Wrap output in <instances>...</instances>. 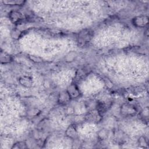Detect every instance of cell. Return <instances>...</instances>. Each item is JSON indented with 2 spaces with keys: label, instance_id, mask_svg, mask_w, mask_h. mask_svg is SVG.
Returning <instances> with one entry per match:
<instances>
[{
  "label": "cell",
  "instance_id": "6da1fadb",
  "mask_svg": "<svg viewBox=\"0 0 149 149\" xmlns=\"http://www.w3.org/2000/svg\"><path fill=\"white\" fill-rule=\"evenodd\" d=\"M94 36V32L88 29H86L80 31L77 36V42L79 46L82 47L87 45Z\"/></svg>",
  "mask_w": 149,
  "mask_h": 149
},
{
  "label": "cell",
  "instance_id": "7a4b0ae2",
  "mask_svg": "<svg viewBox=\"0 0 149 149\" xmlns=\"http://www.w3.org/2000/svg\"><path fill=\"white\" fill-rule=\"evenodd\" d=\"M120 113L125 116H133L137 113L135 107L129 104H124L120 107Z\"/></svg>",
  "mask_w": 149,
  "mask_h": 149
},
{
  "label": "cell",
  "instance_id": "3957f363",
  "mask_svg": "<svg viewBox=\"0 0 149 149\" xmlns=\"http://www.w3.org/2000/svg\"><path fill=\"white\" fill-rule=\"evenodd\" d=\"M132 23L137 27H144L148 23V17L147 16H138L133 19Z\"/></svg>",
  "mask_w": 149,
  "mask_h": 149
},
{
  "label": "cell",
  "instance_id": "277c9868",
  "mask_svg": "<svg viewBox=\"0 0 149 149\" xmlns=\"http://www.w3.org/2000/svg\"><path fill=\"white\" fill-rule=\"evenodd\" d=\"M102 116L100 114V113L95 109L94 110H92L86 115L85 117V119L91 122L97 123L101 120Z\"/></svg>",
  "mask_w": 149,
  "mask_h": 149
},
{
  "label": "cell",
  "instance_id": "5b68a950",
  "mask_svg": "<svg viewBox=\"0 0 149 149\" xmlns=\"http://www.w3.org/2000/svg\"><path fill=\"white\" fill-rule=\"evenodd\" d=\"M9 18L12 23L15 24H20L22 22L24 19L23 15L20 12L16 10H12L9 13Z\"/></svg>",
  "mask_w": 149,
  "mask_h": 149
},
{
  "label": "cell",
  "instance_id": "8992f818",
  "mask_svg": "<svg viewBox=\"0 0 149 149\" xmlns=\"http://www.w3.org/2000/svg\"><path fill=\"white\" fill-rule=\"evenodd\" d=\"M71 99L77 98L80 95V91L76 84H71L66 90Z\"/></svg>",
  "mask_w": 149,
  "mask_h": 149
},
{
  "label": "cell",
  "instance_id": "52a82bcc",
  "mask_svg": "<svg viewBox=\"0 0 149 149\" xmlns=\"http://www.w3.org/2000/svg\"><path fill=\"white\" fill-rule=\"evenodd\" d=\"M70 100H71V98L66 90L61 91L59 94L58 98V101L59 104H65L68 103Z\"/></svg>",
  "mask_w": 149,
  "mask_h": 149
},
{
  "label": "cell",
  "instance_id": "ba28073f",
  "mask_svg": "<svg viewBox=\"0 0 149 149\" xmlns=\"http://www.w3.org/2000/svg\"><path fill=\"white\" fill-rule=\"evenodd\" d=\"M65 134L69 138L74 139L77 136V132L74 125H70L68 127L65 132Z\"/></svg>",
  "mask_w": 149,
  "mask_h": 149
},
{
  "label": "cell",
  "instance_id": "9c48e42d",
  "mask_svg": "<svg viewBox=\"0 0 149 149\" xmlns=\"http://www.w3.org/2000/svg\"><path fill=\"white\" fill-rule=\"evenodd\" d=\"M19 81L20 84L27 88H30L33 86V80L29 76H22L19 78Z\"/></svg>",
  "mask_w": 149,
  "mask_h": 149
},
{
  "label": "cell",
  "instance_id": "30bf717a",
  "mask_svg": "<svg viewBox=\"0 0 149 149\" xmlns=\"http://www.w3.org/2000/svg\"><path fill=\"white\" fill-rule=\"evenodd\" d=\"M13 58L11 55L7 54L6 52L1 51V56H0V61L1 63H8L12 61Z\"/></svg>",
  "mask_w": 149,
  "mask_h": 149
},
{
  "label": "cell",
  "instance_id": "8fae6325",
  "mask_svg": "<svg viewBox=\"0 0 149 149\" xmlns=\"http://www.w3.org/2000/svg\"><path fill=\"white\" fill-rule=\"evenodd\" d=\"M96 109L100 113V114L102 116V115L107 111V107L105 103H104L103 102H100L97 103Z\"/></svg>",
  "mask_w": 149,
  "mask_h": 149
},
{
  "label": "cell",
  "instance_id": "7c38bea8",
  "mask_svg": "<svg viewBox=\"0 0 149 149\" xmlns=\"http://www.w3.org/2000/svg\"><path fill=\"white\" fill-rule=\"evenodd\" d=\"M2 2L5 5H22L25 1H19V0H9V1H3Z\"/></svg>",
  "mask_w": 149,
  "mask_h": 149
},
{
  "label": "cell",
  "instance_id": "4fadbf2b",
  "mask_svg": "<svg viewBox=\"0 0 149 149\" xmlns=\"http://www.w3.org/2000/svg\"><path fill=\"white\" fill-rule=\"evenodd\" d=\"M12 148H27L26 143L25 141H19L15 143L13 146L12 147Z\"/></svg>",
  "mask_w": 149,
  "mask_h": 149
},
{
  "label": "cell",
  "instance_id": "5bb4252c",
  "mask_svg": "<svg viewBox=\"0 0 149 149\" xmlns=\"http://www.w3.org/2000/svg\"><path fill=\"white\" fill-rule=\"evenodd\" d=\"M107 131L105 129H101L98 133V136L101 140H104L107 137Z\"/></svg>",
  "mask_w": 149,
  "mask_h": 149
},
{
  "label": "cell",
  "instance_id": "9a60e30c",
  "mask_svg": "<svg viewBox=\"0 0 149 149\" xmlns=\"http://www.w3.org/2000/svg\"><path fill=\"white\" fill-rule=\"evenodd\" d=\"M139 145L142 147H147V141L146 139V138L144 137H140L139 139Z\"/></svg>",
  "mask_w": 149,
  "mask_h": 149
},
{
  "label": "cell",
  "instance_id": "2e32d148",
  "mask_svg": "<svg viewBox=\"0 0 149 149\" xmlns=\"http://www.w3.org/2000/svg\"><path fill=\"white\" fill-rule=\"evenodd\" d=\"M30 59L34 62H36V63H40V62H42V60L41 58H40V57H37V56H31L30 55Z\"/></svg>",
  "mask_w": 149,
  "mask_h": 149
}]
</instances>
